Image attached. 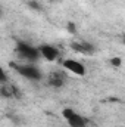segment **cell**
Instances as JSON below:
<instances>
[{
  "label": "cell",
  "mask_w": 125,
  "mask_h": 127,
  "mask_svg": "<svg viewBox=\"0 0 125 127\" xmlns=\"http://www.w3.org/2000/svg\"><path fill=\"white\" fill-rule=\"evenodd\" d=\"M13 69L21 74L22 77L28 78V80H41V72L38 68H35L34 65H27V64H12Z\"/></svg>",
  "instance_id": "1"
},
{
  "label": "cell",
  "mask_w": 125,
  "mask_h": 127,
  "mask_svg": "<svg viewBox=\"0 0 125 127\" xmlns=\"http://www.w3.org/2000/svg\"><path fill=\"white\" fill-rule=\"evenodd\" d=\"M16 52L18 55L22 58V59H27V61H37L38 56H40V50L32 47L31 44L28 43H24V41H18L16 44Z\"/></svg>",
  "instance_id": "2"
},
{
  "label": "cell",
  "mask_w": 125,
  "mask_h": 127,
  "mask_svg": "<svg viewBox=\"0 0 125 127\" xmlns=\"http://www.w3.org/2000/svg\"><path fill=\"white\" fill-rule=\"evenodd\" d=\"M62 115L71 127H85L87 126V118L80 115V114H77L71 108H65L62 111Z\"/></svg>",
  "instance_id": "3"
},
{
  "label": "cell",
  "mask_w": 125,
  "mask_h": 127,
  "mask_svg": "<svg viewBox=\"0 0 125 127\" xmlns=\"http://www.w3.org/2000/svg\"><path fill=\"white\" fill-rule=\"evenodd\" d=\"M62 65H63L65 69H68L69 72H72L75 75H80V77L85 75V66L81 62L75 61V59H65Z\"/></svg>",
  "instance_id": "4"
},
{
  "label": "cell",
  "mask_w": 125,
  "mask_h": 127,
  "mask_svg": "<svg viewBox=\"0 0 125 127\" xmlns=\"http://www.w3.org/2000/svg\"><path fill=\"white\" fill-rule=\"evenodd\" d=\"M38 50H40V55L44 58V59H47V61H56L58 58H59V50L55 47V46H52V44H43V46H40L38 47Z\"/></svg>",
  "instance_id": "5"
},
{
  "label": "cell",
  "mask_w": 125,
  "mask_h": 127,
  "mask_svg": "<svg viewBox=\"0 0 125 127\" xmlns=\"http://www.w3.org/2000/svg\"><path fill=\"white\" fill-rule=\"evenodd\" d=\"M71 49L78 52V53H85V55L94 52V46L90 44L88 41H72L71 43Z\"/></svg>",
  "instance_id": "6"
},
{
  "label": "cell",
  "mask_w": 125,
  "mask_h": 127,
  "mask_svg": "<svg viewBox=\"0 0 125 127\" xmlns=\"http://www.w3.org/2000/svg\"><path fill=\"white\" fill-rule=\"evenodd\" d=\"M47 83H49L52 87H62V84H63V75H62V74H59V72H52V74L49 75Z\"/></svg>",
  "instance_id": "7"
},
{
  "label": "cell",
  "mask_w": 125,
  "mask_h": 127,
  "mask_svg": "<svg viewBox=\"0 0 125 127\" xmlns=\"http://www.w3.org/2000/svg\"><path fill=\"white\" fill-rule=\"evenodd\" d=\"M121 62H122V61H121V58H112V59H110V64H112L113 66H119Z\"/></svg>",
  "instance_id": "8"
},
{
  "label": "cell",
  "mask_w": 125,
  "mask_h": 127,
  "mask_svg": "<svg viewBox=\"0 0 125 127\" xmlns=\"http://www.w3.org/2000/svg\"><path fill=\"white\" fill-rule=\"evenodd\" d=\"M68 31L72 32V34L77 32V30H75V24H74V22H69V24H68Z\"/></svg>",
  "instance_id": "9"
},
{
  "label": "cell",
  "mask_w": 125,
  "mask_h": 127,
  "mask_svg": "<svg viewBox=\"0 0 125 127\" xmlns=\"http://www.w3.org/2000/svg\"><path fill=\"white\" fill-rule=\"evenodd\" d=\"M115 127H125V126H115Z\"/></svg>",
  "instance_id": "10"
},
{
  "label": "cell",
  "mask_w": 125,
  "mask_h": 127,
  "mask_svg": "<svg viewBox=\"0 0 125 127\" xmlns=\"http://www.w3.org/2000/svg\"><path fill=\"white\" fill-rule=\"evenodd\" d=\"M124 43H125V37H124Z\"/></svg>",
  "instance_id": "11"
}]
</instances>
